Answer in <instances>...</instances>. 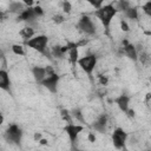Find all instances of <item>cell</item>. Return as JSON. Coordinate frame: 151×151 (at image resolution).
Listing matches in <instances>:
<instances>
[{
	"label": "cell",
	"instance_id": "f546056e",
	"mask_svg": "<svg viewBox=\"0 0 151 151\" xmlns=\"http://www.w3.org/2000/svg\"><path fill=\"white\" fill-rule=\"evenodd\" d=\"M33 9H34V12H35V14H37L38 18L44 15V9L40 6H35V7H33Z\"/></svg>",
	"mask_w": 151,
	"mask_h": 151
},
{
	"label": "cell",
	"instance_id": "7402d4cb",
	"mask_svg": "<svg viewBox=\"0 0 151 151\" xmlns=\"http://www.w3.org/2000/svg\"><path fill=\"white\" fill-rule=\"evenodd\" d=\"M51 52H52V55L53 57H55V58H59V59H63L64 58V53H63V51H61V46L60 45H57V46H53L52 47V50H51Z\"/></svg>",
	"mask_w": 151,
	"mask_h": 151
},
{
	"label": "cell",
	"instance_id": "5b68a950",
	"mask_svg": "<svg viewBox=\"0 0 151 151\" xmlns=\"http://www.w3.org/2000/svg\"><path fill=\"white\" fill-rule=\"evenodd\" d=\"M5 137L8 142H11L15 145H19L21 142V137H22V130L17 124H12L8 126V129L5 133Z\"/></svg>",
	"mask_w": 151,
	"mask_h": 151
},
{
	"label": "cell",
	"instance_id": "d6986e66",
	"mask_svg": "<svg viewBox=\"0 0 151 151\" xmlns=\"http://www.w3.org/2000/svg\"><path fill=\"white\" fill-rule=\"evenodd\" d=\"M114 7H116L117 11L125 12V11H127V9L131 7V4H130V1L122 0V1H117V2H114Z\"/></svg>",
	"mask_w": 151,
	"mask_h": 151
},
{
	"label": "cell",
	"instance_id": "f1b7e54d",
	"mask_svg": "<svg viewBox=\"0 0 151 151\" xmlns=\"http://www.w3.org/2000/svg\"><path fill=\"white\" fill-rule=\"evenodd\" d=\"M98 78H99V83H100V85H107V83H109V78L106 77V76H103V74H99L98 76Z\"/></svg>",
	"mask_w": 151,
	"mask_h": 151
},
{
	"label": "cell",
	"instance_id": "cb8c5ba5",
	"mask_svg": "<svg viewBox=\"0 0 151 151\" xmlns=\"http://www.w3.org/2000/svg\"><path fill=\"white\" fill-rule=\"evenodd\" d=\"M12 51H13V53L17 54V55H24V54H25L24 47H22L21 45H18V44L12 45Z\"/></svg>",
	"mask_w": 151,
	"mask_h": 151
},
{
	"label": "cell",
	"instance_id": "603a6c76",
	"mask_svg": "<svg viewBox=\"0 0 151 151\" xmlns=\"http://www.w3.org/2000/svg\"><path fill=\"white\" fill-rule=\"evenodd\" d=\"M71 114H72L73 118H76V119L79 120L80 123H85V119H84V116H83L80 109H73L72 112H71Z\"/></svg>",
	"mask_w": 151,
	"mask_h": 151
},
{
	"label": "cell",
	"instance_id": "d6a6232c",
	"mask_svg": "<svg viewBox=\"0 0 151 151\" xmlns=\"http://www.w3.org/2000/svg\"><path fill=\"white\" fill-rule=\"evenodd\" d=\"M33 139H34L35 142H40V139H42L41 133H40V132H34V134H33Z\"/></svg>",
	"mask_w": 151,
	"mask_h": 151
},
{
	"label": "cell",
	"instance_id": "8d00e7d4",
	"mask_svg": "<svg viewBox=\"0 0 151 151\" xmlns=\"http://www.w3.org/2000/svg\"><path fill=\"white\" fill-rule=\"evenodd\" d=\"M24 4H25L26 6H32V5H33V1H32V0H24Z\"/></svg>",
	"mask_w": 151,
	"mask_h": 151
},
{
	"label": "cell",
	"instance_id": "9a60e30c",
	"mask_svg": "<svg viewBox=\"0 0 151 151\" xmlns=\"http://www.w3.org/2000/svg\"><path fill=\"white\" fill-rule=\"evenodd\" d=\"M0 87L5 91H9L11 88V80H9V76L7 73L6 70H0Z\"/></svg>",
	"mask_w": 151,
	"mask_h": 151
},
{
	"label": "cell",
	"instance_id": "9c48e42d",
	"mask_svg": "<svg viewBox=\"0 0 151 151\" xmlns=\"http://www.w3.org/2000/svg\"><path fill=\"white\" fill-rule=\"evenodd\" d=\"M37 14L33 9V7H27L25 11H22L18 18H17V21H26L28 22V26L31 25H34L35 24V20H37Z\"/></svg>",
	"mask_w": 151,
	"mask_h": 151
},
{
	"label": "cell",
	"instance_id": "3957f363",
	"mask_svg": "<svg viewBox=\"0 0 151 151\" xmlns=\"http://www.w3.org/2000/svg\"><path fill=\"white\" fill-rule=\"evenodd\" d=\"M78 65L88 76V78H92L93 70L97 65V55L96 54H87V55H85L78 60Z\"/></svg>",
	"mask_w": 151,
	"mask_h": 151
},
{
	"label": "cell",
	"instance_id": "f35d334b",
	"mask_svg": "<svg viewBox=\"0 0 151 151\" xmlns=\"http://www.w3.org/2000/svg\"><path fill=\"white\" fill-rule=\"evenodd\" d=\"M76 151H86V150H76Z\"/></svg>",
	"mask_w": 151,
	"mask_h": 151
},
{
	"label": "cell",
	"instance_id": "d4e9b609",
	"mask_svg": "<svg viewBox=\"0 0 151 151\" xmlns=\"http://www.w3.org/2000/svg\"><path fill=\"white\" fill-rule=\"evenodd\" d=\"M52 20H53V22H54V24L59 25V24H63V22L65 21V18H64L61 14H55V15H53V17H52Z\"/></svg>",
	"mask_w": 151,
	"mask_h": 151
},
{
	"label": "cell",
	"instance_id": "4316f807",
	"mask_svg": "<svg viewBox=\"0 0 151 151\" xmlns=\"http://www.w3.org/2000/svg\"><path fill=\"white\" fill-rule=\"evenodd\" d=\"M61 7H63V11H64L65 13H70L71 9H72V5H71L70 1H64V2H61Z\"/></svg>",
	"mask_w": 151,
	"mask_h": 151
},
{
	"label": "cell",
	"instance_id": "8992f818",
	"mask_svg": "<svg viewBox=\"0 0 151 151\" xmlns=\"http://www.w3.org/2000/svg\"><path fill=\"white\" fill-rule=\"evenodd\" d=\"M127 139V133L122 129L117 127L112 133V142L116 149H125V143Z\"/></svg>",
	"mask_w": 151,
	"mask_h": 151
},
{
	"label": "cell",
	"instance_id": "5bb4252c",
	"mask_svg": "<svg viewBox=\"0 0 151 151\" xmlns=\"http://www.w3.org/2000/svg\"><path fill=\"white\" fill-rule=\"evenodd\" d=\"M32 74L34 77V79L37 80V83L41 84L42 80L47 77V73H46V67H41V66H34L32 67Z\"/></svg>",
	"mask_w": 151,
	"mask_h": 151
},
{
	"label": "cell",
	"instance_id": "ba28073f",
	"mask_svg": "<svg viewBox=\"0 0 151 151\" xmlns=\"http://www.w3.org/2000/svg\"><path fill=\"white\" fill-rule=\"evenodd\" d=\"M64 130H65V132L67 133V136H68V138H70V142H71V144H72V146H73V145L76 144V142H77V138H78L79 133L84 130V127H83L81 125L67 124V125L64 127Z\"/></svg>",
	"mask_w": 151,
	"mask_h": 151
},
{
	"label": "cell",
	"instance_id": "4dcf8cb0",
	"mask_svg": "<svg viewBox=\"0 0 151 151\" xmlns=\"http://www.w3.org/2000/svg\"><path fill=\"white\" fill-rule=\"evenodd\" d=\"M120 28L124 32H129L130 31V27H129V25H127V22L125 20H120Z\"/></svg>",
	"mask_w": 151,
	"mask_h": 151
},
{
	"label": "cell",
	"instance_id": "484cf974",
	"mask_svg": "<svg viewBox=\"0 0 151 151\" xmlns=\"http://www.w3.org/2000/svg\"><path fill=\"white\" fill-rule=\"evenodd\" d=\"M143 11H144V13L146 14V15H149V17H151V1H147V2H145L144 5H143Z\"/></svg>",
	"mask_w": 151,
	"mask_h": 151
},
{
	"label": "cell",
	"instance_id": "1f68e13d",
	"mask_svg": "<svg viewBox=\"0 0 151 151\" xmlns=\"http://www.w3.org/2000/svg\"><path fill=\"white\" fill-rule=\"evenodd\" d=\"M126 116H127L129 118H134V116H136L134 110H133V109H129L127 112H126Z\"/></svg>",
	"mask_w": 151,
	"mask_h": 151
},
{
	"label": "cell",
	"instance_id": "ab89813d",
	"mask_svg": "<svg viewBox=\"0 0 151 151\" xmlns=\"http://www.w3.org/2000/svg\"><path fill=\"white\" fill-rule=\"evenodd\" d=\"M150 81H151V78H150Z\"/></svg>",
	"mask_w": 151,
	"mask_h": 151
},
{
	"label": "cell",
	"instance_id": "836d02e7",
	"mask_svg": "<svg viewBox=\"0 0 151 151\" xmlns=\"http://www.w3.org/2000/svg\"><path fill=\"white\" fill-rule=\"evenodd\" d=\"M46 73H47V76H52V74H54L55 72H54V70H53L52 66H46Z\"/></svg>",
	"mask_w": 151,
	"mask_h": 151
},
{
	"label": "cell",
	"instance_id": "277c9868",
	"mask_svg": "<svg viewBox=\"0 0 151 151\" xmlns=\"http://www.w3.org/2000/svg\"><path fill=\"white\" fill-rule=\"evenodd\" d=\"M77 28L87 35H94V33H96V25L93 24L91 18L85 14L81 15V18L78 20Z\"/></svg>",
	"mask_w": 151,
	"mask_h": 151
},
{
	"label": "cell",
	"instance_id": "52a82bcc",
	"mask_svg": "<svg viewBox=\"0 0 151 151\" xmlns=\"http://www.w3.org/2000/svg\"><path fill=\"white\" fill-rule=\"evenodd\" d=\"M59 79H60V77H59L57 73H54V74H52V76H47V77L42 80L41 85H42L45 88H47L51 93H57Z\"/></svg>",
	"mask_w": 151,
	"mask_h": 151
},
{
	"label": "cell",
	"instance_id": "2e32d148",
	"mask_svg": "<svg viewBox=\"0 0 151 151\" xmlns=\"http://www.w3.org/2000/svg\"><path fill=\"white\" fill-rule=\"evenodd\" d=\"M34 33H35V31H34V28L31 27V26H26V27H24V28L19 32V34L22 37V39L25 40V42L28 41V40H31V39L33 38Z\"/></svg>",
	"mask_w": 151,
	"mask_h": 151
},
{
	"label": "cell",
	"instance_id": "ffe728a7",
	"mask_svg": "<svg viewBox=\"0 0 151 151\" xmlns=\"http://www.w3.org/2000/svg\"><path fill=\"white\" fill-rule=\"evenodd\" d=\"M124 14H125L126 18H129V19H131V20H137V19H138V8L131 6L127 11L124 12Z\"/></svg>",
	"mask_w": 151,
	"mask_h": 151
},
{
	"label": "cell",
	"instance_id": "8fae6325",
	"mask_svg": "<svg viewBox=\"0 0 151 151\" xmlns=\"http://www.w3.org/2000/svg\"><path fill=\"white\" fill-rule=\"evenodd\" d=\"M106 124H107V114H100L91 126L94 129V131L104 133L106 131Z\"/></svg>",
	"mask_w": 151,
	"mask_h": 151
},
{
	"label": "cell",
	"instance_id": "4fadbf2b",
	"mask_svg": "<svg viewBox=\"0 0 151 151\" xmlns=\"http://www.w3.org/2000/svg\"><path fill=\"white\" fill-rule=\"evenodd\" d=\"M130 99H131V97H129V96H126V94H120L119 97H117V98L114 99V103L117 104V106L119 107L120 111H123L124 113H126L127 110H129Z\"/></svg>",
	"mask_w": 151,
	"mask_h": 151
},
{
	"label": "cell",
	"instance_id": "44dd1931",
	"mask_svg": "<svg viewBox=\"0 0 151 151\" xmlns=\"http://www.w3.org/2000/svg\"><path fill=\"white\" fill-rule=\"evenodd\" d=\"M60 116H61V118H63V120H65L67 124H73L72 123V114H71V112L68 111V110H66V109H63L61 111H60Z\"/></svg>",
	"mask_w": 151,
	"mask_h": 151
},
{
	"label": "cell",
	"instance_id": "e0dca14e",
	"mask_svg": "<svg viewBox=\"0 0 151 151\" xmlns=\"http://www.w3.org/2000/svg\"><path fill=\"white\" fill-rule=\"evenodd\" d=\"M9 12L12 13H21L22 11H25V4L24 2H19V1H12L9 2V7H8Z\"/></svg>",
	"mask_w": 151,
	"mask_h": 151
},
{
	"label": "cell",
	"instance_id": "83f0119b",
	"mask_svg": "<svg viewBox=\"0 0 151 151\" xmlns=\"http://www.w3.org/2000/svg\"><path fill=\"white\" fill-rule=\"evenodd\" d=\"M88 4H90L91 6H93L96 9H99L100 7L104 6V2H103L101 0H99V1H88Z\"/></svg>",
	"mask_w": 151,
	"mask_h": 151
},
{
	"label": "cell",
	"instance_id": "30bf717a",
	"mask_svg": "<svg viewBox=\"0 0 151 151\" xmlns=\"http://www.w3.org/2000/svg\"><path fill=\"white\" fill-rule=\"evenodd\" d=\"M123 52L133 61H137L138 60V53H137V50H136V46L130 44L126 39L123 40Z\"/></svg>",
	"mask_w": 151,
	"mask_h": 151
},
{
	"label": "cell",
	"instance_id": "d590c367",
	"mask_svg": "<svg viewBox=\"0 0 151 151\" xmlns=\"http://www.w3.org/2000/svg\"><path fill=\"white\" fill-rule=\"evenodd\" d=\"M86 44H87V40H86V39H83V40H80V41H78V42H77L78 47H80V46H85Z\"/></svg>",
	"mask_w": 151,
	"mask_h": 151
},
{
	"label": "cell",
	"instance_id": "6da1fadb",
	"mask_svg": "<svg viewBox=\"0 0 151 151\" xmlns=\"http://www.w3.org/2000/svg\"><path fill=\"white\" fill-rule=\"evenodd\" d=\"M117 9L114 7V2L113 4H109V5H104L103 7H100L99 9L94 11V15L100 20L101 25L105 28L106 34H109V29H110V25L111 21L113 19V17L117 14Z\"/></svg>",
	"mask_w": 151,
	"mask_h": 151
},
{
	"label": "cell",
	"instance_id": "ac0fdd59",
	"mask_svg": "<svg viewBox=\"0 0 151 151\" xmlns=\"http://www.w3.org/2000/svg\"><path fill=\"white\" fill-rule=\"evenodd\" d=\"M138 60L142 63V65H144V66H146V67L151 65V57H150V54H149L147 52H145L144 50L138 53Z\"/></svg>",
	"mask_w": 151,
	"mask_h": 151
},
{
	"label": "cell",
	"instance_id": "7c38bea8",
	"mask_svg": "<svg viewBox=\"0 0 151 151\" xmlns=\"http://www.w3.org/2000/svg\"><path fill=\"white\" fill-rule=\"evenodd\" d=\"M68 47H70V51H68V59L71 61L72 65H76L78 64V60H79V52H78V45L77 42H71L68 41L67 42Z\"/></svg>",
	"mask_w": 151,
	"mask_h": 151
},
{
	"label": "cell",
	"instance_id": "e575fe53",
	"mask_svg": "<svg viewBox=\"0 0 151 151\" xmlns=\"http://www.w3.org/2000/svg\"><path fill=\"white\" fill-rule=\"evenodd\" d=\"M87 138H88V140H90L91 143H94V142H96V134H94L93 132H90Z\"/></svg>",
	"mask_w": 151,
	"mask_h": 151
},
{
	"label": "cell",
	"instance_id": "7a4b0ae2",
	"mask_svg": "<svg viewBox=\"0 0 151 151\" xmlns=\"http://www.w3.org/2000/svg\"><path fill=\"white\" fill-rule=\"evenodd\" d=\"M47 42H48V37L45 35V34H39V35L32 38L31 40L26 41L25 45L28 46V47H31V48H33L34 51H37V52L44 54V55H47L48 58H51L48 51H46V48H47V47H46V46H47Z\"/></svg>",
	"mask_w": 151,
	"mask_h": 151
},
{
	"label": "cell",
	"instance_id": "74e56055",
	"mask_svg": "<svg viewBox=\"0 0 151 151\" xmlns=\"http://www.w3.org/2000/svg\"><path fill=\"white\" fill-rule=\"evenodd\" d=\"M39 143H40L41 145H47V139H44V138H42V139H40Z\"/></svg>",
	"mask_w": 151,
	"mask_h": 151
}]
</instances>
